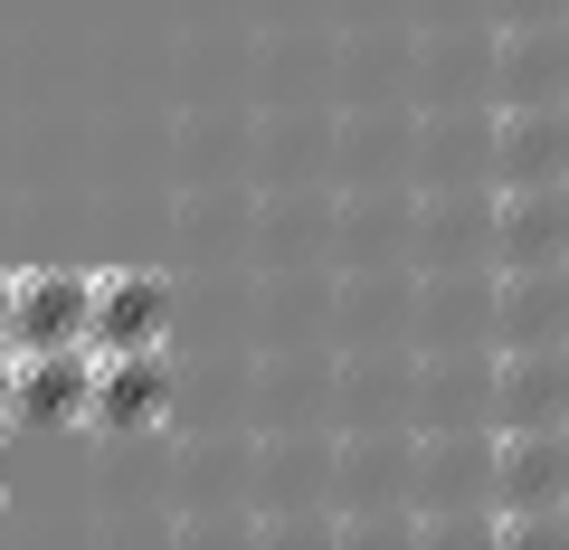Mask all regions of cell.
Instances as JSON below:
<instances>
[{
    "mask_svg": "<svg viewBox=\"0 0 569 550\" xmlns=\"http://www.w3.org/2000/svg\"><path fill=\"white\" fill-rule=\"evenodd\" d=\"M0 342H10V276H0Z\"/></svg>",
    "mask_w": 569,
    "mask_h": 550,
    "instance_id": "cell-12",
    "label": "cell"
},
{
    "mask_svg": "<svg viewBox=\"0 0 569 550\" xmlns=\"http://www.w3.org/2000/svg\"><path fill=\"white\" fill-rule=\"evenodd\" d=\"M569 351V266H503L493 286V351Z\"/></svg>",
    "mask_w": 569,
    "mask_h": 550,
    "instance_id": "cell-7",
    "label": "cell"
},
{
    "mask_svg": "<svg viewBox=\"0 0 569 550\" xmlns=\"http://www.w3.org/2000/svg\"><path fill=\"white\" fill-rule=\"evenodd\" d=\"M493 266H569V181L493 190Z\"/></svg>",
    "mask_w": 569,
    "mask_h": 550,
    "instance_id": "cell-6",
    "label": "cell"
},
{
    "mask_svg": "<svg viewBox=\"0 0 569 550\" xmlns=\"http://www.w3.org/2000/svg\"><path fill=\"white\" fill-rule=\"evenodd\" d=\"M493 428H569V351H493Z\"/></svg>",
    "mask_w": 569,
    "mask_h": 550,
    "instance_id": "cell-8",
    "label": "cell"
},
{
    "mask_svg": "<svg viewBox=\"0 0 569 550\" xmlns=\"http://www.w3.org/2000/svg\"><path fill=\"white\" fill-rule=\"evenodd\" d=\"M0 493H10V456H0Z\"/></svg>",
    "mask_w": 569,
    "mask_h": 550,
    "instance_id": "cell-13",
    "label": "cell"
},
{
    "mask_svg": "<svg viewBox=\"0 0 569 550\" xmlns=\"http://www.w3.org/2000/svg\"><path fill=\"white\" fill-rule=\"evenodd\" d=\"M10 428H39V437H77L86 428V399H96V351H10Z\"/></svg>",
    "mask_w": 569,
    "mask_h": 550,
    "instance_id": "cell-3",
    "label": "cell"
},
{
    "mask_svg": "<svg viewBox=\"0 0 569 550\" xmlns=\"http://www.w3.org/2000/svg\"><path fill=\"white\" fill-rule=\"evenodd\" d=\"M162 418H171V361H162V351H96L86 428H96V437H152Z\"/></svg>",
    "mask_w": 569,
    "mask_h": 550,
    "instance_id": "cell-4",
    "label": "cell"
},
{
    "mask_svg": "<svg viewBox=\"0 0 569 550\" xmlns=\"http://www.w3.org/2000/svg\"><path fill=\"white\" fill-rule=\"evenodd\" d=\"M86 342L96 351H162L171 342V276H152V266H104Z\"/></svg>",
    "mask_w": 569,
    "mask_h": 550,
    "instance_id": "cell-5",
    "label": "cell"
},
{
    "mask_svg": "<svg viewBox=\"0 0 569 550\" xmlns=\"http://www.w3.org/2000/svg\"><path fill=\"white\" fill-rule=\"evenodd\" d=\"M493 181H569V104L560 96L493 114Z\"/></svg>",
    "mask_w": 569,
    "mask_h": 550,
    "instance_id": "cell-9",
    "label": "cell"
},
{
    "mask_svg": "<svg viewBox=\"0 0 569 550\" xmlns=\"http://www.w3.org/2000/svg\"><path fill=\"white\" fill-rule=\"evenodd\" d=\"M503 96L531 104V96H560L569 104V39L550 29V39H512L503 48Z\"/></svg>",
    "mask_w": 569,
    "mask_h": 550,
    "instance_id": "cell-10",
    "label": "cell"
},
{
    "mask_svg": "<svg viewBox=\"0 0 569 550\" xmlns=\"http://www.w3.org/2000/svg\"><path fill=\"white\" fill-rule=\"evenodd\" d=\"M10 370L20 361H10V342H0V437H10Z\"/></svg>",
    "mask_w": 569,
    "mask_h": 550,
    "instance_id": "cell-11",
    "label": "cell"
},
{
    "mask_svg": "<svg viewBox=\"0 0 569 550\" xmlns=\"http://www.w3.org/2000/svg\"><path fill=\"white\" fill-rule=\"evenodd\" d=\"M493 541H569V428H493Z\"/></svg>",
    "mask_w": 569,
    "mask_h": 550,
    "instance_id": "cell-1",
    "label": "cell"
},
{
    "mask_svg": "<svg viewBox=\"0 0 569 550\" xmlns=\"http://www.w3.org/2000/svg\"><path fill=\"white\" fill-rule=\"evenodd\" d=\"M86 323H96V276L86 266H20L10 276V351H77Z\"/></svg>",
    "mask_w": 569,
    "mask_h": 550,
    "instance_id": "cell-2",
    "label": "cell"
}]
</instances>
